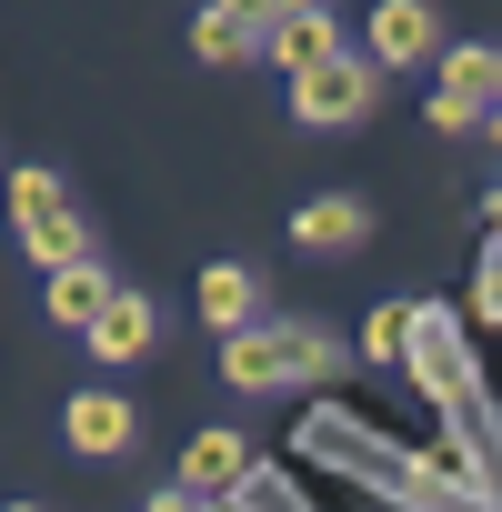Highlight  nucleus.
I'll return each instance as SVG.
<instances>
[{
  "instance_id": "8",
  "label": "nucleus",
  "mask_w": 502,
  "mask_h": 512,
  "mask_svg": "<svg viewBox=\"0 0 502 512\" xmlns=\"http://www.w3.org/2000/svg\"><path fill=\"white\" fill-rule=\"evenodd\" d=\"M81 342H91V362H141V352L161 342V312H151L141 292H111V312H101Z\"/></svg>"
},
{
  "instance_id": "4",
  "label": "nucleus",
  "mask_w": 502,
  "mask_h": 512,
  "mask_svg": "<svg viewBox=\"0 0 502 512\" xmlns=\"http://www.w3.org/2000/svg\"><path fill=\"white\" fill-rule=\"evenodd\" d=\"M402 372L432 392V402H472V342H462V322L442 312V302H412V352H402Z\"/></svg>"
},
{
  "instance_id": "20",
  "label": "nucleus",
  "mask_w": 502,
  "mask_h": 512,
  "mask_svg": "<svg viewBox=\"0 0 502 512\" xmlns=\"http://www.w3.org/2000/svg\"><path fill=\"white\" fill-rule=\"evenodd\" d=\"M482 221H492V241H502V191H492V201H482Z\"/></svg>"
},
{
  "instance_id": "18",
  "label": "nucleus",
  "mask_w": 502,
  "mask_h": 512,
  "mask_svg": "<svg viewBox=\"0 0 502 512\" xmlns=\"http://www.w3.org/2000/svg\"><path fill=\"white\" fill-rule=\"evenodd\" d=\"M221 11H231V21H251V31H272V21H282V0H221Z\"/></svg>"
},
{
  "instance_id": "23",
  "label": "nucleus",
  "mask_w": 502,
  "mask_h": 512,
  "mask_svg": "<svg viewBox=\"0 0 502 512\" xmlns=\"http://www.w3.org/2000/svg\"><path fill=\"white\" fill-rule=\"evenodd\" d=\"M492 81H502V51H492Z\"/></svg>"
},
{
  "instance_id": "17",
  "label": "nucleus",
  "mask_w": 502,
  "mask_h": 512,
  "mask_svg": "<svg viewBox=\"0 0 502 512\" xmlns=\"http://www.w3.org/2000/svg\"><path fill=\"white\" fill-rule=\"evenodd\" d=\"M472 302H482V322H502V241L482 251V282H472Z\"/></svg>"
},
{
  "instance_id": "9",
  "label": "nucleus",
  "mask_w": 502,
  "mask_h": 512,
  "mask_svg": "<svg viewBox=\"0 0 502 512\" xmlns=\"http://www.w3.org/2000/svg\"><path fill=\"white\" fill-rule=\"evenodd\" d=\"M251 482V452H241V432H191V452H181V492H241Z\"/></svg>"
},
{
  "instance_id": "7",
  "label": "nucleus",
  "mask_w": 502,
  "mask_h": 512,
  "mask_svg": "<svg viewBox=\"0 0 502 512\" xmlns=\"http://www.w3.org/2000/svg\"><path fill=\"white\" fill-rule=\"evenodd\" d=\"M292 241H302V251H362V241H372V211H362L352 191H322V201L292 211Z\"/></svg>"
},
{
  "instance_id": "11",
  "label": "nucleus",
  "mask_w": 502,
  "mask_h": 512,
  "mask_svg": "<svg viewBox=\"0 0 502 512\" xmlns=\"http://www.w3.org/2000/svg\"><path fill=\"white\" fill-rule=\"evenodd\" d=\"M111 292H121V282H111L101 262H71V272H51V292H41V302H51V322H71V332H91V322L111 312Z\"/></svg>"
},
{
  "instance_id": "10",
  "label": "nucleus",
  "mask_w": 502,
  "mask_h": 512,
  "mask_svg": "<svg viewBox=\"0 0 502 512\" xmlns=\"http://www.w3.org/2000/svg\"><path fill=\"white\" fill-rule=\"evenodd\" d=\"M332 51H342L332 0H322V11H292V21H272V31H262V61H282V71H312V61H332Z\"/></svg>"
},
{
  "instance_id": "3",
  "label": "nucleus",
  "mask_w": 502,
  "mask_h": 512,
  "mask_svg": "<svg viewBox=\"0 0 502 512\" xmlns=\"http://www.w3.org/2000/svg\"><path fill=\"white\" fill-rule=\"evenodd\" d=\"M372 91H382L372 51H332V61L292 71V121H302V131H352V121L372 111Z\"/></svg>"
},
{
  "instance_id": "2",
  "label": "nucleus",
  "mask_w": 502,
  "mask_h": 512,
  "mask_svg": "<svg viewBox=\"0 0 502 512\" xmlns=\"http://www.w3.org/2000/svg\"><path fill=\"white\" fill-rule=\"evenodd\" d=\"M11 221H21V251L41 272H71L91 262V231H81V201L61 171H11Z\"/></svg>"
},
{
  "instance_id": "13",
  "label": "nucleus",
  "mask_w": 502,
  "mask_h": 512,
  "mask_svg": "<svg viewBox=\"0 0 502 512\" xmlns=\"http://www.w3.org/2000/svg\"><path fill=\"white\" fill-rule=\"evenodd\" d=\"M191 51H201L211 71H231V61H262V31H251V21H231L221 0H211V11L191 21Z\"/></svg>"
},
{
  "instance_id": "12",
  "label": "nucleus",
  "mask_w": 502,
  "mask_h": 512,
  "mask_svg": "<svg viewBox=\"0 0 502 512\" xmlns=\"http://www.w3.org/2000/svg\"><path fill=\"white\" fill-rule=\"evenodd\" d=\"M201 322H221V332L262 322V272H241V262H211V272H201Z\"/></svg>"
},
{
  "instance_id": "21",
  "label": "nucleus",
  "mask_w": 502,
  "mask_h": 512,
  "mask_svg": "<svg viewBox=\"0 0 502 512\" xmlns=\"http://www.w3.org/2000/svg\"><path fill=\"white\" fill-rule=\"evenodd\" d=\"M0 512H51V502H0Z\"/></svg>"
},
{
  "instance_id": "1",
  "label": "nucleus",
  "mask_w": 502,
  "mask_h": 512,
  "mask_svg": "<svg viewBox=\"0 0 502 512\" xmlns=\"http://www.w3.org/2000/svg\"><path fill=\"white\" fill-rule=\"evenodd\" d=\"M332 372H342L332 332H302V322H241V332H221V382L231 392H312Z\"/></svg>"
},
{
  "instance_id": "19",
  "label": "nucleus",
  "mask_w": 502,
  "mask_h": 512,
  "mask_svg": "<svg viewBox=\"0 0 502 512\" xmlns=\"http://www.w3.org/2000/svg\"><path fill=\"white\" fill-rule=\"evenodd\" d=\"M241 502H251V512H292V502H282V492H262V482H241Z\"/></svg>"
},
{
  "instance_id": "6",
  "label": "nucleus",
  "mask_w": 502,
  "mask_h": 512,
  "mask_svg": "<svg viewBox=\"0 0 502 512\" xmlns=\"http://www.w3.org/2000/svg\"><path fill=\"white\" fill-rule=\"evenodd\" d=\"M442 51V21H432V0H382L372 11V71H412Z\"/></svg>"
},
{
  "instance_id": "22",
  "label": "nucleus",
  "mask_w": 502,
  "mask_h": 512,
  "mask_svg": "<svg viewBox=\"0 0 502 512\" xmlns=\"http://www.w3.org/2000/svg\"><path fill=\"white\" fill-rule=\"evenodd\" d=\"M492 151H502V111H492Z\"/></svg>"
},
{
  "instance_id": "5",
  "label": "nucleus",
  "mask_w": 502,
  "mask_h": 512,
  "mask_svg": "<svg viewBox=\"0 0 502 512\" xmlns=\"http://www.w3.org/2000/svg\"><path fill=\"white\" fill-rule=\"evenodd\" d=\"M61 442H71V452H91V462L131 452V442H141V412H131V392H71V412H61Z\"/></svg>"
},
{
  "instance_id": "16",
  "label": "nucleus",
  "mask_w": 502,
  "mask_h": 512,
  "mask_svg": "<svg viewBox=\"0 0 502 512\" xmlns=\"http://www.w3.org/2000/svg\"><path fill=\"white\" fill-rule=\"evenodd\" d=\"M492 111L482 101H462V91H432V131H482Z\"/></svg>"
},
{
  "instance_id": "15",
  "label": "nucleus",
  "mask_w": 502,
  "mask_h": 512,
  "mask_svg": "<svg viewBox=\"0 0 502 512\" xmlns=\"http://www.w3.org/2000/svg\"><path fill=\"white\" fill-rule=\"evenodd\" d=\"M362 352H372V362H402V352H412V302H382V312L362 322Z\"/></svg>"
},
{
  "instance_id": "14",
  "label": "nucleus",
  "mask_w": 502,
  "mask_h": 512,
  "mask_svg": "<svg viewBox=\"0 0 502 512\" xmlns=\"http://www.w3.org/2000/svg\"><path fill=\"white\" fill-rule=\"evenodd\" d=\"M442 91H462V101L502 111V81H492V51H442Z\"/></svg>"
}]
</instances>
